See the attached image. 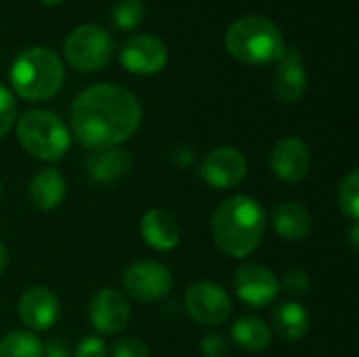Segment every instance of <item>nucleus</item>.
I'll return each instance as SVG.
<instances>
[{
  "mask_svg": "<svg viewBox=\"0 0 359 357\" xmlns=\"http://www.w3.org/2000/svg\"><path fill=\"white\" fill-rule=\"evenodd\" d=\"M141 122L137 97L116 84L84 88L72 105V126L78 141L93 149L118 147L135 135Z\"/></svg>",
  "mask_w": 359,
  "mask_h": 357,
  "instance_id": "f257e3e1",
  "label": "nucleus"
},
{
  "mask_svg": "<svg viewBox=\"0 0 359 357\" xmlns=\"http://www.w3.org/2000/svg\"><path fill=\"white\" fill-rule=\"evenodd\" d=\"M265 210L250 196H233L219 204L212 217V238L217 246L233 257L244 259L252 255L263 242Z\"/></svg>",
  "mask_w": 359,
  "mask_h": 357,
  "instance_id": "f03ea898",
  "label": "nucleus"
},
{
  "mask_svg": "<svg viewBox=\"0 0 359 357\" xmlns=\"http://www.w3.org/2000/svg\"><path fill=\"white\" fill-rule=\"evenodd\" d=\"M225 46L238 61L250 65L276 63L286 50L278 25L261 15H248L233 21L227 27Z\"/></svg>",
  "mask_w": 359,
  "mask_h": 357,
  "instance_id": "7ed1b4c3",
  "label": "nucleus"
},
{
  "mask_svg": "<svg viewBox=\"0 0 359 357\" xmlns=\"http://www.w3.org/2000/svg\"><path fill=\"white\" fill-rule=\"evenodd\" d=\"M61 59L44 46H34L17 55L11 65V84L27 101L50 99L63 84Z\"/></svg>",
  "mask_w": 359,
  "mask_h": 357,
  "instance_id": "20e7f679",
  "label": "nucleus"
},
{
  "mask_svg": "<svg viewBox=\"0 0 359 357\" xmlns=\"http://www.w3.org/2000/svg\"><path fill=\"white\" fill-rule=\"evenodd\" d=\"M17 139L27 154L44 162H57L69 149L67 126L46 109L25 112L17 120Z\"/></svg>",
  "mask_w": 359,
  "mask_h": 357,
  "instance_id": "39448f33",
  "label": "nucleus"
},
{
  "mask_svg": "<svg viewBox=\"0 0 359 357\" xmlns=\"http://www.w3.org/2000/svg\"><path fill=\"white\" fill-rule=\"evenodd\" d=\"M65 59L80 72L101 69L114 53V38L95 23H84L69 32L63 44Z\"/></svg>",
  "mask_w": 359,
  "mask_h": 357,
  "instance_id": "423d86ee",
  "label": "nucleus"
},
{
  "mask_svg": "<svg viewBox=\"0 0 359 357\" xmlns=\"http://www.w3.org/2000/svg\"><path fill=\"white\" fill-rule=\"evenodd\" d=\"M124 292L141 303H156L172 290V274L156 261H137L122 274Z\"/></svg>",
  "mask_w": 359,
  "mask_h": 357,
  "instance_id": "0eeeda50",
  "label": "nucleus"
},
{
  "mask_svg": "<svg viewBox=\"0 0 359 357\" xmlns=\"http://www.w3.org/2000/svg\"><path fill=\"white\" fill-rule=\"evenodd\" d=\"M185 309L198 324L219 326L231 316L229 295L215 282H196L185 292Z\"/></svg>",
  "mask_w": 359,
  "mask_h": 357,
  "instance_id": "6e6552de",
  "label": "nucleus"
},
{
  "mask_svg": "<svg viewBox=\"0 0 359 357\" xmlns=\"http://www.w3.org/2000/svg\"><path fill=\"white\" fill-rule=\"evenodd\" d=\"M88 320L99 335H120L130 320V305L124 292L101 288L88 303Z\"/></svg>",
  "mask_w": 359,
  "mask_h": 357,
  "instance_id": "1a4fd4ad",
  "label": "nucleus"
},
{
  "mask_svg": "<svg viewBox=\"0 0 359 357\" xmlns=\"http://www.w3.org/2000/svg\"><path fill=\"white\" fill-rule=\"evenodd\" d=\"M233 286L238 297L250 307H267L276 301L280 292V282L276 274L259 263L242 265L233 276Z\"/></svg>",
  "mask_w": 359,
  "mask_h": 357,
  "instance_id": "9d476101",
  "label": "nucleus"
},
{
  "mask_svg": "<svg viewBox=\"0 0 359 357\" xmlns=\"http://www.w3.org/2000/svg\"><path fill=\"white\" fill-rule=\"evenodd\" d=\"M246 170L248 162L244 154L238 151L236 147L212 149L200 166L202 179L215 189H231L240 185L246 177Z\"/></svg>",
  "mask_w": 359,
  "mask_h": 357,
  "instance_id": "9b49d317",
  "label": "nucleus"
},
{
  "mask_svg": "<svg viewBox=\"0 0 359 357\" xmlns=\"http://www.w3.org/2000/svg\"><path fill=\"white\" fill-rule=\"evenodd\" d=\"M168 53L164 42L147 34L128 38L120 50V63L133 74H156L164 69Z\"/></svg>",
  "mask_w": 359,
  "mask_h": 357,
  "instance_id": "f8f14e48",
  "label": "nucleus"
},
{
  "mask_svg": "<svg viewBox=\"0 0 359 357\" xmlns=\"http://www.w3.org/2000/svg\"><path fill=\"white\" fill-rule=\"evenodd\" d=\"M269 166L273 175L286 183H297L307 177L311 166V151L299 137L280 139L269 156Z\"/></svg>",
  "mask_w": 359,
  "mask_h": 357,
  "instance_id": "ddd939ff",
  "label": "nucleus"
},
{
  "mask_svg": "<svg viewBox=\"0 0 359 357\" xmlns=\"http://www.w3.org/2000/svg\"><path fill=\"white\" fill-rule=\"evenodd\" d=\"M19 318L34 332L53 328L59 318L57 295L46 286L27 288L19 299Z\"/></svg>",
  "mask_w": 359,
  "mask_h": 357,
  "instance_id": "4468645a",
  "label": "nucleus"
},
{
  "mask_svg": "<svg viewBox=\"0 0 359 357\" xmlns=\"http://www.w3.org/2000/svg\"><path fill=\"white\" fill-rule=\"evenodd\" d=\"M307 88V74L303 65V57L297 48H286L278 59L276 76H273V95L282 103H294L303 97Z\"/></svg>",
  "mask_w": 359,
  "mask_h": 357,
  "instance_id": "2eb2a0df",
  "label": "nucleus"
},
{
  "mask_svg": "<svg viewBox=\"0 0 359 357\" xmlns=\"http://www.w3.org/2000/svg\"><path fill=\"white\" fill-rule=\"evenodd\" d=\"M141 236L156 250H172L179 244V225L172 215L160 208H151L141 219Z\"/></svg>",
  "mask_w": 359,
  "mask_h": 357,
  "instance_id": "dca6fc26",
  "label": "nucleus"
},
{
  "mask_svg": "<svg viewBox=\"0 0 359 357\" xmlns=\"http://www.w3.org/2000/svg\"><path fill=\"white\" fill-rule=\"evenodd\" d=\"M273 227L288 242L305 240L313 227L309 210L301 202H282L273 210Z\"/></svg>",
  "mask_w": 359,
  "mask_h": 357,
  "instance_id": "f3484780",
  "label": "nucleus"
},
{
  "mask_svg": "<svg viewBox=\"0 0 359 357\" xmlns=\"http://www.w3.org/2000/svg\"><path fill=\"white\" fill-rule=\"evenodd\" d=\"M130 166H133L130 154L120 147L93 151L86 162L88 175L99 183H111L120 177H124L130 170Z\"/></svg>",
  "mask_w": 359,
  "mask_h": 357,
  "instance_id": "a211bd4d",
  "label": "nucleus"
},
{
  "mask_svg": "<svg viewBox=\"0 0 359 357\" xmlns=\"http://www.w3.org/2000/svg\"><path fill=\"white\" fill-rule=\"evenodd\" d=\"M29 198L36 208L53 210L65 198V179L57 168H44L29 181Z\"/></svg>",
  "mask_w": 359,
  "mask_h": 357,
  "instance_id": "6ab92c4d",
  "label": "nucleus"
},
{
  "mask_svg": "<svg viewBox=\"0 0 359 357\" xmlns=\"http://www.w3.org/2000/svg\"><path fill=\"white\" fill-rule=\"evenodd\" d=\"M273 326L282 339L301 341L311 328V318L301 303H282L273 311Z\"/></svg>",
  "mask_w": 359,
  "mask_h": 357,
  "instance_id": "aec40b11",
  "label": "nucleus"
},
{
  "mask_svg": "<svg viewBox=\"0 0 359 357\" xmlns=\"http://www.w3.org/2000/svg\"><path fill=\"white\" fill-rule=\"evenodd\" d=\"M231 339L238 347L250 353L265 351L271 345V328L261 318H242L231 326Z\"/></svg>",
  "mask_w": 359,
  "mask_h": 357,
  "instance_id": "412c9836",
  "label": "nucleus"
},
{
  "mask_svg": "<svg viewBox=\"0 0 359 357\" xmlns=\"http://www.w3.org/2000/svg\"><path fill=\"white\" fill-rule=\"evenodd\" d=\"M0 357H42V345L36 335L25 330H15L2 337Z\"/></svg>",
  "mask_w": 359,
  "mask_h": 357,
  "instance_id": "4be33fe9",
  "label": "nucleus"
},
{
  "mask_svg": "<svg viewBox=\"0 0 359 357\" xmlns=\"http://www.w3.org/2000/svg\"><path fill=\"white\" fill-rule=\"evenodd\" d=\"M339 206L349 221L359 219V173L351 170L339 187Z\"/></svg>",
  "mask_w": 359,
  "mask_h": 357,
  "instance_id": "5701e85b",
  "label": "nucleus"
},
{
  "mask_svg": "<svg viewBox=\"0 0 359 357\" xmlns=\"http://www.w3.org/2000/svg\"><path fill=\"white\" fill-rule=\"evenodd\" d=\"M145 17V4L143 0H118L111 11V19L118 27L130 29L139 25Z\"/></svg>",
  "mask_w": 359,
  "mask_h": 357,
  "instance_id": "b1692460",
  "label": "nucleus"
},
{
  "mask_svg": "<svg viewBox=\"0 0 359 357\" xmlns=\"http://www.w3.org/2000/svg\"><path fill=\"white\" fill-rule=\"evenodd\" d=\"M17 120V101L6 86L0 84V137H4Z\"/></svg>",
  "mask_w": 359,
  "mask_h": 357,
  "instance_id": "393cba45",
  "label": "nucleus"
},
{
  "mask_svg": "<svg viewBox=\"0 0 359 357\" xmlns=\"http://www.w3.org/2000/svg\"><path fill=\"white\" fill-rule=\"evenodd\" d=\"M111 357H149V349L143 341L126 337L116 341V345L111 347Z\"/></svg>",
  "mask_w": 359,
  "mask_h": 357,
  "instance_id": "a878e982",
  "label": "nucleus"
},
{
  "mask_svg": "<svg viewBox=\"0 0 359 357\" xmlns=\"http://www.w3.org/2000/svg\"><path fill=\"white\" fill-rule=\"evenodd\" d=\"M200 351L204 357H227L229 356V341L219 332L206 335L200 341Z\"/></svg>",
  "mask_w": 359,
  "mask_h": 357,
  "instance_id": "bb28decb",
  "label": "nucleus"
},
{
  "mask_svg": "<svg viewBox=\"0 0 359 357\" xmlns=\"http://www.w3.org/2000/svg\"><path fill=\"white\" fill-rule=\"evenodd\" d=\"M74 357H107V347L99 337H84L78 343Z\"/></svg>",
  "mask_w": 359,
  "mask_h": 357,
  "instance_id": "cd10ccee",
  "label": "nucleus"
},
{
  "mask_svg": "<svg viewBox=\"0 0 359 357\" xmlns=\"http://www.w3.org/2000/svg\"><path fill=\"white\" fill-rule=\"evenodd\" d=\"M309 286H311V280L301 269H292L284 278V290L290 292V295H305L309 290Z\"/></svg>",
  "mask_w": 359,
  "mask_h": 357,
  "instance_id": "c85d7f7f",
  "label": "nucleus"
},
{
  "mask_svg": "<svg viewBox=\"0 0 359 357\" xmlns=\"http://www.w3.org/2000/svg\"><path fill=\"white\" fill-rule=\"evenodd\" d=\"M42 357H74V353H72V349L67 347L65 341L53 339L42 347Z\"/></svg>",
  "mask_w": 359,
  "mask_h": 357,
  "instance_id": "c756f323",
  "label": "nucleus"
},
{
  "mask_svg": "<svg viewBox=\"0 0 359 357\" xmlns=\"http://www.w3.org/2000/svg\"><path fill=\"white\" fill-rule=\"evenodd\" d=\"M349 240H351V246L358 250L359 248V225L358 221H353V225H351V234H349Z\"/></svg>",
  "mask_w": 359,
  "mask_h": 357,
  "instance_id": "7c9ffc66",
  "label": "nucleus"
},
{
  "mask_svg": "<svg viewBox=\"0 0 359 357\" xmlns=\"http://www.w3.org/2000/svg\"><path fill=\"white\" fill-rule=\"evenodd\" d=\"M6 265H8V252H6L4 244L0 242V274L6 269Z\"/></svg>",
  "mask_w": 359,
  "mask_h": 357,
  "instance_id": "2f4dec72",
  "label": "nucleus"
},
{
  "mask_svg": "<svg viewBox=\"0 0 359 357\" xmlns=\"http://www.w3.org/2000/svg\"><path fill=\"white\" fill-rule=\"evenodd\" d=\"M44 4H57V2H61V0H42Z\"/></svg>",
  "mask_w": 359,
  "mask_h": 357,
  "instance_id": "473e14b6",
  "label": "nucleus"
},
{
  "mask_svg": "<svg viewBox=\"0 0 359 357\" xmlns=\"http://www.w3.org/2000/svg\"><path fill=\"white\" fill-rule=\"evenodd\" d=\"M0 196H2V183H0Z\"/></svg>",
  "mask_w": 359,
  "mask_h": 357,
  "instance_id": "72a5a7b5",
  "label": "nucleus"
}]
</instances>
